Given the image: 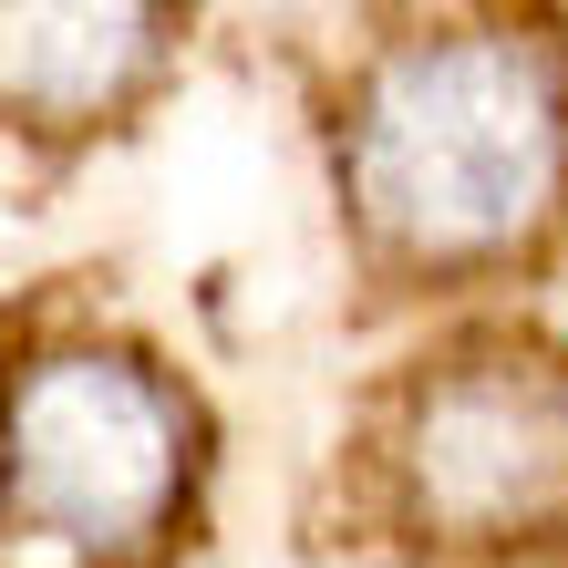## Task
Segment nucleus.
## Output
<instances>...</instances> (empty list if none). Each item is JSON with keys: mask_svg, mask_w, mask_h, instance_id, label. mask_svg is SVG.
Listing matches in <instances>:
<instances>
[{"mask_svg": "<svg viewBox=\"0 0 568 568\" xmlns=\"http://www.w3.org/2000/svg\"><path fill=\"white\" fill-rule=\"evenodd\" d=\"M321 176L352 270L455 321L568 258V11H404L331 62Z\"/></svg>", "mask_w": 568, "mask_h": 568, "instance_id": "nucleus-1", "label": "nucleus"}, {"mask_svg": "<svg viewBox=\"0 0 568 568\" xmlns=\"http://www.w3.org/2000/svg\"><path fill=\"white\" fill-rule=\"evenodd\" d=\"M362 568H568V331L455 311L404 342L331 455Z\"/></svg>", "mask_w": 568, "mask_h": 568, "instance_id": "nucleus-2", "label": "nucleus"}, {"mask_svg": "<svg viewBox=\"0 0 568 568\" xmlns=\"http://www.w3.org/2000/svg\"><path fill=\"white\" fill-rule=\"evenodd\" d=\"M217 404L114 311L0 331V548L31 568H176L207 527Z\"/></svg>", "mask_w": 568, "mask_h": 568, "instance_id": "nucleus-3", "label": "nucleus"}, {"mask_svg": "<svg viewBox=\"0 0 568 568\" xmlns=\"http://www.w3.org/2000/svg\"><path fill=\"white\" fill-rule=\"evenodd\" d=\"M196 42L165 0H0V135L83 155L124 135Z\"/></svg>", "mask_w": 568, "mask_h": 568, "instance_id": "nucleus-4", "label": "nucleus"}]
</instances>
